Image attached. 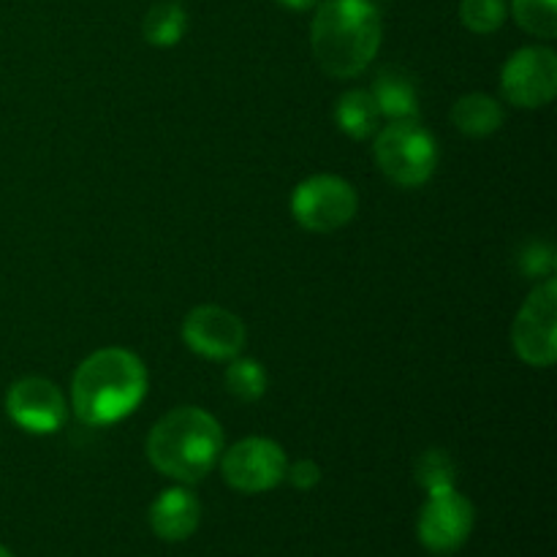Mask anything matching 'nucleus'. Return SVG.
I'll list each match as a JSON object with an SVG mask.
<instances>
[{
	"label": "nucleus",
	"instance_id": "1",
	"mask_svg": "<svg viewBox=\"0 0 557 557\" xmlns=\"http://www.w3.org/2000/svg\"><path fill=\"white\" fill-rule=\"evenodd\" d=\"M147 397V368L128 348H101L76 368L71 408L87 428H107L131 417Z\"/></svg>",
	"mask_w": 557,
	"mask_h": 557
},
{
	"label": "nucleus",
	"instance_id": "2",
	"mask_svg": "<svg viewBox=\"0 0 557 557\" xmlns=\"http://www.w3.org/2000/svg\"><path fill=\"white\" fill-rule=\"evenodd\" d=\"M381 14L373 0H324L310 22V49L332 79H357L381 49Z\"/></svg>",
	"mask_w": 557,
	"mask_h": 557
},
{
	"label": "nucleus",
	"instance_id": "3",
	"mask_svg": "<svg viewBox=\"0 0 557 557\" xmlns=\"http://www.w3.org/2000/svg\"><path fill=\"white\" fill-rule=\"evenodd\" d=\"M221 451V422L196 406L163 413L147 435V460L158 473L180 484L201 482L218 466Z\"/></svg>",
	"mask_w": 557,
	"mask_h": 557
},
{
	"label": "nucleus",
	"instance_id": "4",
	"mask_svg": "<svg viewBox=\"0 0 557 557\" xmlns=\"http://www.w3.org/2000/svg\"><path fill=\"white\" fill-rule=\"evenodd\" d=\"M373 158L397 188H422L438 169V141L419 120H392L375 134Z\"/></svg>",
	"mask_w": 557,
	"mask_h": 557
},
{
	"label": "nucleus",
	"instance_id": "5",
	"mask_svg": "<svg viewBox=\"0 0 557 557\" xmlns=\"http://www.w3.org/2000/svg\"><path fill=\"white\" fill-rule=\"evenodd\" d=\"M357 210V190L337 174H315V177L302 180L292 194V215L305 232H341L354 221Z\"/></svg>",
	"mask_w": 557,
	"mask_h": 557
},
{
	"label": "nucleus",
	"instance_id": "6",
	"mask_svg": "<svg viewBox=\"0 0 557 557\" xmlns=\"http://www.w3.org/2000/svg\"><path fill=\"white\" fill-rule=\"evenodd\" d=\"M511 348L531 368H553L557 359V281L539 283L511 324Z\"/></svg>",
	"mask_w": 557,
	"mask_h": 557
},
{
	"label": "nucleus",
	"instance_id": "7",
	"mask_svg": "<svg viewBox=\"0 0 557 557\" xmlns=\"http://www.w3.org/2000/svg\"><path fill=\"white\" fill-rule=\"evenodd\" d=\"M223 482L245 495L270 493L286 479V451L272 438H243L221 451Z\"/></svg>",
	"mask_w": 557,
	"mask_h": 557
},
{
	"label": "nucleus",
	"instance_id": "8",
	"mask_svg": "<svg viewBox=\"0 0 557 557\" xmlns=\"http://www.w3.org/2000/svg\"><path fill=\"white\" fill-rule=\"evenodd\" d=\"M476 509L471 500L455 487L428 493L422 511H419L417 536L424 549L433 555H451L471 539Z\"/></svg>",
	"mask_w": 557,
	"mask_h": 557
},
{
	"label": "nucleus",
	"instance_id": "9",
	"mask_svg": "<svg viewBox=\"0 0 557 557\" xmlns=\"http://www.w3.org/2000/svg\"><path fill=\"white\" fill-rule=\"evenodd\" d=\"M500 92L517 109H542L557 96V54L549 47H522L500 71Z\"/></svg>",
	"mask_w": 557,
	"mask_h": 557
},
{
	"label": "nucleus",
	"instance_id": "10",
	"mask_svg": "<svg viewBox=\"0 0 557 557\" xmlns=\"http://www.w3.org/2000/svg\"><path fill=\"white\" fill-rule=\"evenodd\" d=\"M5 413L20 430L33 435L58 433L69 417V406L58 386L41 375L14 381L5 392Z\"/></svg>",
	"mask_w": 557,
	"mask_h": 557
},
{
	"label": "nucleus",
	"instance_id": "11",
	"mask_svg": "<svg viewBox=\"0 0 557 557\" xmlns=\"http://www.w3.org/2000/svg\"><path fill=\"white\" fill-rule=\"evenodd\" d=\"M245 341L243 319L221 305H199L183 319V343L205 359L228 362L243 354Z\"/></svg>",
	"mask_w": 557,
	"mask_h": 557
},
{
	"label": "nucleus",
	"instance_id": "12",
	"mask_svg": "<svg viewBox=\"0 0 557 557\" xmlns=\"http://www.w3.org/2000/svg\"><path fill=\"white\" fill-rule=\"evenodd\" d=\"M201 522V504L188 487L163 490L150 506V528L161 542H185Z\"/></svg>",
	"mask_w": 557,
	"mask_h": 557
},
{
	"label": "nucleus",
	"instance_id": "13",
	"mask_svg": "<svg viewBox=\"0 0 557 557\" xmlns=\"http://www.w3.org/2000/svg\"><path fill=\"white\" fill-rule=\"evenodd\" d=\"M375 107L381 117L389 120H419V92L411 76L403 74L400 69H384L375 76L370 87Z\"/></svg>",
	"mask_w": 557,
	"mask_h": 557
},
{
	"label": "nucleus",
	"instance_id": "14",
	"mask_svg": "<svg viewBox=\"0 0 557 557\" xmlns=\"http://www.w3.org/2000/svg\"><path fill=\"white\" fill-rule=\"evenodd\" d=\"M506 112L500 107L498 98L487 96V92H468V96L457 98L451 107V123L462 136L471 139H484L500 131Z\"/></svg>",
	"mask_w": 557,
	"mask_h": 557
},
{
	"label": "nucleus",
	"instance_id": "15",
	"mask_svg": "<svg viewBox=\"0 0 557 557\" xmlns=\"http://www.w3.org/2000/svg\"><path fill=\"white\" fill-rule=\"evenodd\" d=\"M335 123L354 141H364L379 134L381 112L370 90L351 87V90L341 92V98L335 101Z\"/></svg>",
	"mask_w": 557,
	"mask_h": 557
},
{
	"label": "nucleus",
	"instance_id": "16",
	"mask_svg": "<svg viewBox=\"0 0 557 557\" xmlns=\"http://www.w3.org/2000/svg\"><path fill=\"white\" fill-rule=\"evenodd\" d=\"M188 27V14L180 3H156L141 20V36L147 44L158 49H169L180 44Z\"/></svg>",
	"mask_w": 557,
	"mask_h": 557
},
{
	"label": "nucleus",
	"instance_id": "17",
	"mask_svg": "<svg viewBox=\"0 0 557 557\" xmlns=\"http://www.w3.org/2000/svg\"><path fill=\"white\" fill-rule=\"evenodd\" d=\"M223 381H226L228 395L237 397L239 403L261 400L267 392V370L259 359H250V357L228 359Z\"/></svg>",
	"mask_w": 557,
	"mask_h": 557
},
{
	"label": "nucleus",
	"instance_id": "18",
	"mask_svg": "<svg viewBox=\"0 0 557 557\" xmlns=\"http://www.w3.org/2000/svg\"><path fill=\"white\" fill-rule=\"evenodd\" d=\"M413 476H417V484L424 493L449 490L457 482V462L446 449H428L419 455Z\"/></svg>",
	"mask_w": 557,
	"mask_h": 557
},
{
	"label": "nucleus",
	"instance_id": "19",
	"mask_svg": "<svg viewBox=\"0 0 557 557\" xmlns=\"http://www.w3.org/2000/svg\"><path fill=\"white\" fill-rule=\"evenodd\" d=\"M515 22L531 36L553 41L557 36V0H511Z\"/></svg>",
	"mask_w": 557,
	"mask_h": 557
},
{
	"label": "nucleus",
	"instance_id": "20",
	"mask_svg": "<svg viewBox=\"0 0 557 557\" xmlns=\"http://www.w3.org/2000/svg\"><path fill=\"white\" fill-rule=\"evenodd\" d=\"M509 16V3L506 0H462L460 22L476 36H490L500 30Z\"/></svg>",
	"mask_w": 557,
	"mask_h": 557
},
{
	"label": "nucleus",
	"instance_id": "21",
	"mask_svg": "<svg viewBox=\"0 0 557 557\" xmlns=\"http://www.w3.org/2000/svg\"><path fill=\"white\" fill-rule=\"evenodd\" d=\"M555 248L549 243H542V239L531 243L520 253V270L528 277H544V281L555 277Z\"/></svg>",
	"mask_w": 557,
	"mask_h": 557
},
{
	"label": "nucleus",
	"instance_id": "22",
	"mask_svg": "<svg viewBox=\"0 0 557 557\" xmlns=\"http://www.w3.org/2000/svg\"><path fill=\"white\" fill-rule=\"evenodd\" d=\"M286 479L297 490H313L321 482V468L313 460H297L286 468Z\"/></svg>",
	"mask_w": 557,
	"mask_h": 557
},
{
	"label": "nucleus",
	"instance_id": "23",
	"mask_svg": "<svg viewBox=\"0 0 557 557\" xmlns=\"http://www.w3.org/2000/svg\"><path fill=\"white\" fill-rule=\"evenodd\" d=\"M283 5H286V9H294V11H305V9H310V5H315L319 3V0H281Z\"/></svg>",
	"mask_w": 557,
	"mask_h": 557
},
{
	"label": "nucleus",
	"instance_id": "24",
	"mask_svg": "<svg viewBox=\"0 0 557 557\" xmlns=\"http://www.w3.org/2000/svg\"><path fill=\"white\" fill-rule=\"evenodd\" d=\"M0 557H14V555H11V553H9V549H5V547H3V544H0Z\"/></svg>",
	"mask_w": 557,
	"mask_h": 557
}]
</instances>
